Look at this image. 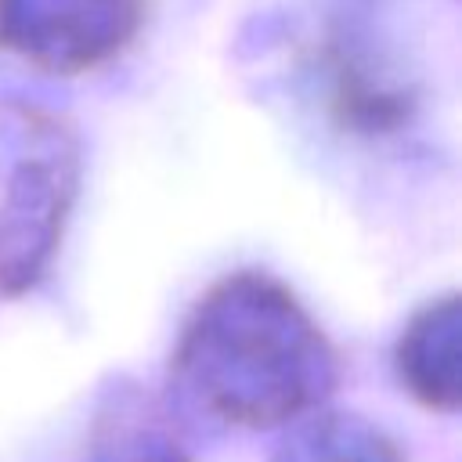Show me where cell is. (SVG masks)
Listing matches in <instances>:
<instances>
[{
	"label": "cell",
	"mask_w": 462,
	"mask_h": 462,
	"mask_svg": "<svg viewBox=\"0 0 462 462\" xmlns=\"http://www.w3.org/2000/svg\"><path fill=\"white\" fill-rule=\"evenodd\" d=\"M271 462H408L401 444L357 411L325 404L292 419Z\"/></svg>",
	"instance_id": "52a82bcc"
},
{
	"label": "cell",
	"mask_w": 462,
	"mask_h": 462,
	"mask_svg": "<svg viewBox=\"0 0 462 462\" xmlns=\"http://www.w3.org/2000/svg\"><path fill=\"white\" fill-rule=\"evenodd\" d=\"M393 372L411 401L455 415L462 408V296L422 303L393 343Z\"/></svg>",
	"instance_id": "8992f818"
},
{
	"label": "cell",
	"mask_w": 462,
	"mask_h": 462,
	"mask_svg": "<svg viewBox=\"0 0 462 462\" xmlns=\"http://www.w3.org/2000/svg\"><path fill=\"white\" fill-rule=\"evenodd\" d=\"M318 76L325 83V108L332 123L361 137L401 134L415 108L419 94L386 61L372 58L365 40L350 29H332L318 51Z\"/></svg>",
	"instance_id": "277c9868"
},
{
	"label": "cell",
	"mask_w": 462,
	"mask_h": 462,
	"mask_svg": "<svg viewBox=\"0 0 462 462\" xmlns=\"http://www.w3.org/2000/svg\"><path fill=\"white\" fill-rule=\"evenodd\" d=\"M79 462H195L170 404L134 375H112L90 411Z\"/></svg>",
	"instance_id": "5b68a950"
},
{
	"label": "cell",
	"mask_w": 462,
	"mask_h": 462,
	"mask_svg": "<svg viewBox=\"0 0 462 462\" xmlns=\"http://www.w3.org/2000/svg\"><path fill=\"white\" fill-rule=\"evenodd\" d=\"M148 0H0V51L51 76L105 69L134 47Z\"/></svg>",
	"instance_id": "3957f363"
},
{
	"label": "cell",
	"mask_w": 462,
	"mask_h": 462,
	"mask_svg": "<svg viewBox=\"0 0 462 462\" xmlns=\"http://www.w3.org/2000/svg\"><path fill=\"white\" fill-rule=\"evenodd\" d=\"M83 180L76 126L32 101L0 97V296H25L51 271Z\"/></svg>",
	"instance_id": "7a4b0ae2"
},
{
	"label": "cell",
	"mask_w": 462,
	"mask_h": 462,
	"mask_svg": "<svg viewBox=\"0 0 462 462\" xmlns=\"http://www.w3.org/2000/svg\"><path fill=\"white\" fill-rule=\"evenodd\" d=\"M343 379L339 354L307 303L271 271H231L188 310L170 386L199 415L271 430L321 408Z\"/></svg>",
	"instance_id": "6da1fadb"
}]
</instances>
